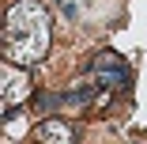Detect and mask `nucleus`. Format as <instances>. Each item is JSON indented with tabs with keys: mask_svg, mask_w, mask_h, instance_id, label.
Here are the masks:
<instances>
[{
	"mask_svg": "<svg viewBox=\"0 0 147 144\" xmlns=\"http://www.w3.org/2000/svg\"><path fill=\"white\" fill-rule=\"evenodd\" d=\"M49 53V15L38 0H19L4 19V57L15 65H34Z\"/></svg>",
	"mask_w": 147,
	"mask_h": 144,
	"instance_id": "f257e3e1",
	"label": "nucleus"
},
{
	"mask_svg": "<svg viewBox=\"0 0 147 144\" xmlns=\"http://www.w3.org/2000/svg\"><path fill=\"white\" fill-rule=\"evenodd\" d=\"M23 99H30V76L23 68H15V61H8L4 76H0V102H4V114H15Z\"/></svg>",
	"mask_w": 147,
	"mask_h": 144,
	"instance_id": "f03ea898",
	"label": "nucleus"
},
{
	"mask_svg": "<svg viewBox=\"0 0 147 144\" xmlns=\"http://www.w3.org/2000/svg\"><path fill=\"white\" fill-rule=\"evenodd\" d=\"M34 140H42V144H53V140L68 144V140H76V136H72V129H68L64 121H42V125L34 129Z\"/></svg>",
	"mask_w": 147,
	"mask_h": 144,
	"instance_id": "7ed1b4c3",
	"label": "nucleus"
}]
</instances>
